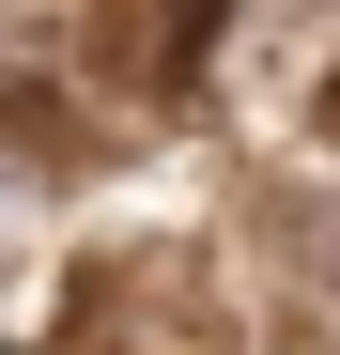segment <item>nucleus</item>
<instances>
[{"label":"nucleus","instance_id":"2","mask_svg":"<svg viewBox=\"0 0 340 355\" xmlns=\"http://www.w3.org/2000/svg\"><path fill=\"white\" fill-rule=\"evenodd\" d=\"M325 108H340V78H325Z\"/></svg>","mask_w":340,"mask_h":355},{"label":"nucleus","instance_id":"1","mask_svg":"<svg viewBox=\"0 0 340 355\" xmlns=\"http://www.w3.org/2000/svg\"><path fill=\"white\" fill-rule=\"evenodd\" d=\"M201 16H216V0H124V31H139L124 78H139V93H186V78H201Z\"/></svg>","mask_w":340,"mask_h":355}]
</instances>
